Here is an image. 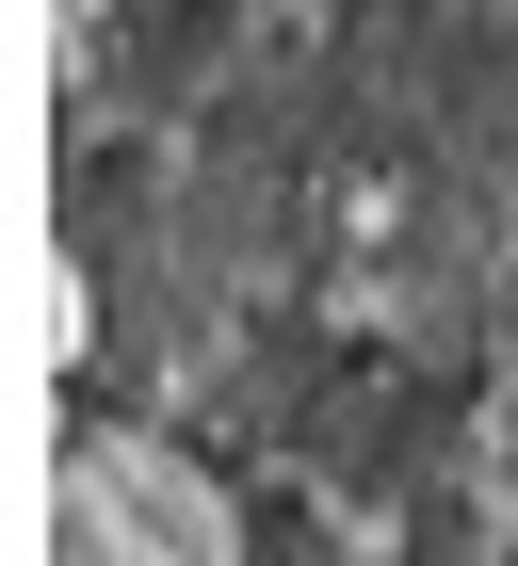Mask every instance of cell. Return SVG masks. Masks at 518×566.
<instances>
[{"label":"cell","mask_w":518,"mask_h":566,"mask_svg":"<svg viewBox=\"0 0 518 566\" xmlns=\"http://www.w3.org/2000/svg\"><path fill=\"white\" fill-rule=\"evenodd\" d=\"M49 566H227V502L178 470L163 437L82 421L49 470Z\"/></svg>","instance_id":"6da1fadb"},{"label":"cell","mask_w":518,"mask_h":566,"mask_svg":"<svg viewBox=\"0 0 518 566\" xmlns=\"http://www.w3.org/2000/svg\"><path fill=\"white\" fill-rule=\"evenodd\" d=\"M49 17H65V33H97V17H114V0H49Z\"/></svg>","instance_id":"7a4b0ae2"}]
</instances>
